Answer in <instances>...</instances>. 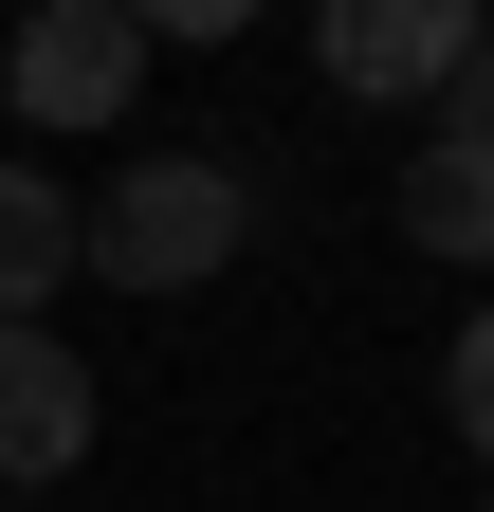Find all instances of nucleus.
I'll return each instance as SVG.
<instances>
[{
    "instance_id": "nucleus-1",
    "label": "nucleus",
    "mask_w": 494,
    "mask_h": 512,
    "mask_svg": "<svg viewBox=\"0 0 494 512\" xmlns=\"http://www.w3.org/2000/svg\"><path fill=\"white\" fill-rule=\"evenodd\" d=\"M238 238H257V202H238L220 147H147V165H110V202L74 220V256H92L110 293H220Z\"/></svg>"
},
{
    "instance_id": "nucleus-2",
    "label": "nucleus",
    "mask_w": 494,
    "mask_h": 512,
    "mask_svg": "<svg viewBox=\"0 0 494 512\" xmlns=\"http://www.w3.org/2000/svg\"><path fill=\"white\" fill-rule=\"evenodd\" d=\"M476 37H494V0H312V74L348 110H440Z\"/></svg>"
},
{
    "instance_id": "nucleus-3",
    "label": "nucleus",
    "mask_w": 494,
    "mask_h": 512,
    "mask_svg": "<svg viewBox=\"0 0 494 512\" xmlns=\"http://www.w3.org/2000/svg\"><path fill=\"white\" fill-rule=\"evenodd\" d=\"M0 92H19V128H110L147 92V19H129V0H19Z\"/></svg>"
},
{
    "instance_id": "nucleus-4",
    "label": "nucleus",
    "mask_w": 494,
    "mask_h": 512,
    "mask_svg": "<svg viewBox=\"0 0 494 512\" xmlns=\"http://www.w3.org/2000/svg\"><path fill=\"white\" fill-rule=\"evenodd\" d=\"M92 458V366L37 330V311H0V494L19 476H74Z\"/></svg>"
},
{
    "instance_id": "nucleus-5",
    "label": "nucleus",
    "mask_w": 494,
    "mask_h": 512,
    "mask_svg": "<svg viewBox=\"0 0 494 512\" xmlns=\"http://www.w3.org/2000/svg\"><path fill=\"white\" fill-rule=\"evenodd\" d=\"M403 238H421V256H458V275H476V256H494V147H458V128H440V147L403 165Z\"/></svg>"
},
{
    "instance_id": "nucleus-6",
    "label": "nucleus",
    "mask_w": 494,
    "mask_h": 512,
    "mask_svg": "<svg viewBox=\"0 0 494 512\" xmlns=\"http://www.w3.org/2000/svg\"><path fill=\"white\" fill-rule=\"evenodd\" d=\"M37 293H74V183L0 165V311H37Z\"/></svg>"
},
{
    "instance_id": "nucleus-7",
    "label": "nucleus",
    "mask_w": 494,
    "mask_h": 512,
    "mask_svg": "<svg viewBox=\"0 0 494 512\" xmlns=\"http://www.w3.org/2000/svg\"><path fill=\"white\" fill-rule=\"evenodd\" d=\"M440 421H458V439H476V458H494V311H476V330L440 348Z\"/></svg>"
},
{
    "instance_id": "nucleus-8",
    "label": "nucleus",
    "mask_w": 494,
    "mask_h": 512,
    "mask_svg": "<svg viewBox=\"0 0 494 512\" xmlns=\"http://www.w3.org/2000/svg\"><path fill=\"white\" fill-rule=\"evenodd\" d=\"M440 128H458V147H494V37L458 55V92H440Z\"/></svg>"
},
{
    "instance_id": "nucleus-9",
    "label": "nucleus",
    "mask_w": 494,
    "mask_h": 512,
    "mask_svg": "<svg viewBox=\"0 0 494 512\" xmlns=\"http://www.w3.org/2000/svg\"><path fill=\"white\" fill-rule=\"evenodd\" d=\"M129 19H147V37H238L257 0H129Z\"/></svg>"
},
{
    "instance_id": "nucleus-10",
    "label": "nucleus",
    "mask_w": 494,
    "mask_h": 512,
    "mask_svg": "<svg viewBox=\"0 0 494 512\" xmlns=\"http://www.w3.org/2000/svg\"><path fill=\"white\" fill-rule=\"evenodd\" d=\"M476 512H494V494H476Z\"/></svg>"
}]
</instances>
